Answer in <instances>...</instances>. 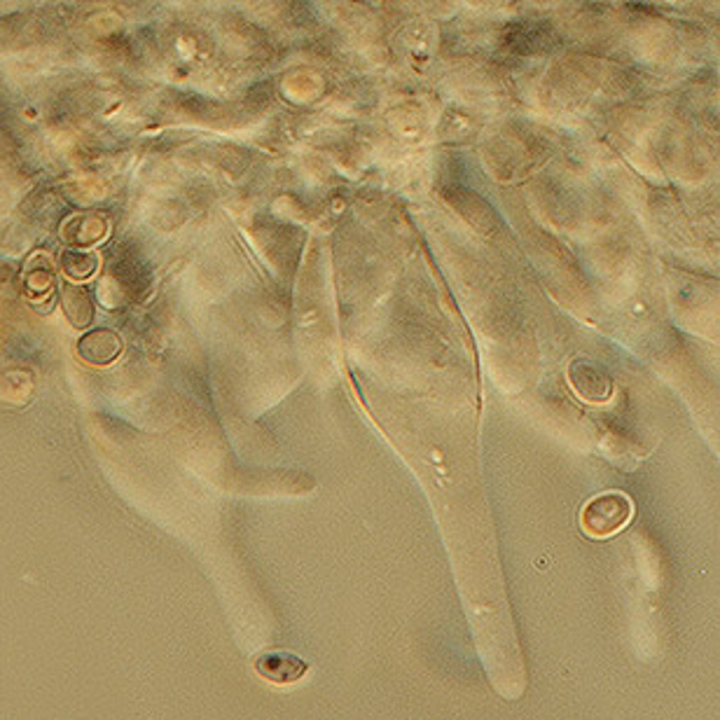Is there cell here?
<instances>
[{
    "instance_id": "cell-2",
    "label": "cell",
    "mask_w": 720,
    "mask_h": 720,
    "mask_svg": "<svg viewBox=\"0 0 720 720\" xmlns=\"http://www.w3.org/2000/svg\"><path fill=\"white\" fill-rule=\"evenodd\" d=\"M253 669L257 676L274 685H290L309 672V664L288 650H265L253 660Z\"/></svg>"
},
{
    "instance_id": "cell-4",
    "label": "cell",
    "mask_w": 720,
    "mask_h": 720,
    "mask_svg": "<svg viewBox=\"0 0 720 720\" xmlns=\"http://www.w3.org/2000/svg\"><path fill=\"white\" fill-rule=\"evenodd\" d=\"M78 353L92 365H108L123 353V339L113 330H92L78 341Z\"/></svg>"
},
{
    "instance_id": "cell-3",
    "label": "cell",
    "mask_w": 720,
    "mask_h": 720,
    "mask_svg": "<svg viewBox=\"0 0 720 720\" xmlns=\"http://www.w3.org/2000/svg\"><path fill=\"white\" fill-rule=\"evenodd\" d=\"M569 380L580 396L590 403H606L613 396V382L608 380V374L599 365L588 363V360H573Z\"/></svg>"
},
{
    "instance_id": "cell-1",
    "label": "cell",
    "mask_w": 720,
    "mask_h": 720,
    "mask_svg": "<svg viewBox=\"0 0 720 720\" xmlns=\"http://www.w3.org/2000/svg\"><path fill=\"white\" fill-rule=\"evenodd\" d=\"M634 503L623 491H606L590 499L580 512V526L590 538H611L629 524Z\"/></svg>"
},
{
    "instance_id": "cell-5",
    "label": "cell",
    "mask_w": 720,
    "mask_h": 720,
    "mask_svg": "<svg viewBox=\"0 0 720 720\" xmlns=\"http://www.w3.org/2000/svg\"><path fill=\"white\" fill-rule=\"evenodd\" d=\"M63 306H66V314L71 318L73 325L82 328V325H88L92 318V300L88 295V290L76 288V286H63Z\"/></svg>"
},
{
    "instance_id": "cell-6",
    "label": "cell",
    "mask_w": 720,
    "mask_h": 720,
    "mask_svg": "<svg viewBox=\"0 0 720 720\" xmlns=\"http://www.w3.org/2000/svg\"><path fill=\"white\" fill-rule=\"evenodd\" d=\"M66 257H71V260H76V265L63 263V269L68 274H71V277H76V279H88V277H92V271L96 267L94 255H90V253H66Z\"/></svg>"
}]
</instances>
